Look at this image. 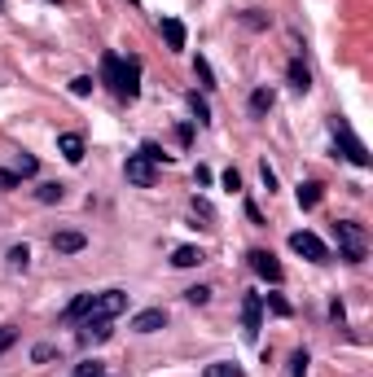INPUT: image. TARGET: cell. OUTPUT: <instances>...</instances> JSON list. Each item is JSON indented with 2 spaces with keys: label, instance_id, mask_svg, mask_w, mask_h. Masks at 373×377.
Returning <instances> with one entry per match:
<instances>
[{
  "label": "cell",
  "instance_id": "cell-30",
  "mask_svg": "<svg viewBox=\"0 0 373 377\" xmlns=\"http://www.w3.org/2000/svg\"><path fill=\"white\" fill-rule=\"evenodd\" d=\"M18 171H22V175H36V171H40V163H36L31 154H18Z\"/></svg>",
  "mask_w": 373,
  "mask_h": 377
},
{
  "label": "cell",
  "instance_id": "cell-33",
  "mask_svg": "<svg viewBox=\"0 0 373 377\" xmlns=\"http://www.w3.org/2000/svg\"><path fill=\"white\" fill-rule=\"evenodd\" d=\"M13 342H18V329H9V324H5V329H0V356H5Z\"/></svg>",
  "mask_w": 373,
  "mask_h": 377
},
{
  "label": "cell",
  "instance_id": "cell-9",
  "mask_svg": "<svg viewBox=\"0 0 373 377\" xmlns=\"http://www.w3.org/2000/svg\"><path fill=\"white\" fill-rule=\"evenodd\" d=\"M163 324H167V312H163V307H145V312L132 316V329H136V334H158Z\"/></svg>",
  "mask_w": 373,
  "mask_h": 377
},
{
  "label": "cell",
  "instance_id": "cell-20",
  "mask_svg": "<svg viewBox=\"0 0 373 377\" xmlns=\"http://www.w3.org/2000/svg\"><path fill=\"white\" fill-rule=\"evenodd\" d=\"M259 298H264V303H268V312H272V316H281V320H286V316H294V307L286 303L281 294H259Z\"/></svg>",
  "mask_w": 373,
  "mask_h": 377
},
{
  "label": "cell",
  "instance_id": "cell-28",
  "mask_svg": "<svg viewBox=\"0 0 373 377\" xmlns=\"http://www.w3.org/2000/svg\"><path fill=\"white\" fill-rule=\"evenodd\" d=\"M53 356H58V346H53V342H40V346H31V360H36V364L53 360Z\"/></svg>",
  "mask_w": 373,
  "mask_h": 377
},
{
  "label": "cell",
  "instance_id": "cell-31",
  "mask_svg": "<svg viewBox=\"0 0 373 377\" xmlns=\"http://www.w3.org/2000/svg\"><path fill=\"white\" fill-rule=\"evenodd\" d=\"M22 185V175L18 171H5V167H0V189H18Z\"/></svg>",
  "mask_w": 373,
  "mask_h": 377
},
{
  "label": "cell",
  "instance_id": "cell-36",
  "mask_svg": "<svg viewBox=\"0 0 373 377\" xmlns=\"http://www.w3.org/2000/svg\"><path fill=\"white\" fill-rule=\"evenodd\" d=\"M224 189H229V193H237V189H242V175H237L233 167H229V171H224Z\"/></svg>",
  "mask_w": 373,
  "mask_h": 377
},
{
  "label": "cell",
  "instance_id": "cell-16",
  "mask_svg": "<svg viewBox=\"0 0 373 377\" xmlns=\"http://www.w3.org/2000/svg\"><path fill=\"white\" fill-rule=\"evenodd\" d=\"M202 259H207V255H202V250H198V246H180L176 255H171V263H176V268H198Z\"/></svg>",
  "mask_w": 373,
  "mask_h": 377
},
{
  "label": "cell",
  "instance_id": "cell-8",
  "mask_svg": "<svg viewBox=\"0 0 373 377\" xmlns=\"http://www.w3.org/2000/svg\"><path fill=\"white\" fill-rule=\"evenodd\" d=\"M123 175L136 185V189H154V180H158V171H154V163L149 158H141V154H132L128 158V167H123Z\"/></svg>",
  "mask_w": 373,
  "mask_h": 377
},
{
  "label": "cell",
  "instance_id": "cell-14",
  "mask_svg": "<svg viewBox=\"0 0 373 377\" xmlns=\"http://www.w3.org/2000/svg\"><path fill=\"white\" fill-rule=\"evenodd\" d=\"M290 88H294V92H308V88H312V70H308L303 62H290Z\"/></svg>",
  "mask_w": 373,
  "mask_h": 377
},
{
  "label": "cell",
  "instance_id": "cell-15",
  "mask_svg": "<svg viewBox=\"0 0 373 377\" xmlns=\"http://www.w3.org/2000/svg\"><path fill=\"white\" fill-rule=\"evenodd\" d=\"M320 193H325V189H320L316 180H308V185H298V207H303V211L320 207Z\"/></svg>",
  "mask_w": 373,
  "mask_h": 377
},
{
  "label": "cell",
  "instance_id": "cell-38",
  "mask_svg": "<svg viewBox=\"0 0 373 377\" xmlns=\"http://www.w3.org/2000/svg\"><path fill=\"white\" fill-rule=\"evenodd\" d=\"M53 5H62V0H53Z\"/></svg>",
  "mask_w": 373,
  "mask_h": 377
},
{
  "label": "cell",
  "instance_id": "cell-35",
  "mask_svg": "<svg viewBox=\"0 0 373 377\" xmlns=\"http://www.w3.org/2000/svg\"><path fill=\"white\" fill-rule=\"evenodd\" d=\"M294 377H308V351H294Z\"/></svg>",
  "mask_w": 373,
  "mask_h": 377
},
{
  "label": "cell",
  "instance_id": "cell-21",
  "mask_svg": "<svg viewBox=\"0 0 373 377\" xmlns=\"http://www.w3.org/2000/svg\"><path fill=\"white\" fill-rule=\"evenodd\" d=\"M193 75H198V84H202V88H215V70H211L207 58H198V62H193Z\"/></svg>",
  "mask_w": 373,
  "mask_h": 377
},
{
  "label": "cell",
  "instance_id": "cell-4",
  "mask_svg": "<svg viewBox=\"0 0 373 377\" xmlns=\"http://www.w3.org/2000/svg\"><path fill=\"white\" fill-rule=\"evenodd\" d=\"M290 250H294V255H303V259H312V263H330V250H325V241H320L316 233H308V229L290 233Z\"/></svg>",
  "mask_w": 373,
  "mask_h": 377
},
{
  "label": "cell",
  "instance_id": "cell-26",
  "mask_svg": "<svg viewBox=\"0 0 373 377\" xmlns=\"http://www.w3.org/2000/svg\"><path fill=\"white\" fill-rule=\"evenodd\" d=\"M75 377H106V364L102 360H88V364L75 368Z\"/></svg>",
  "mask_w": 373,
  "mask_h": 377
},
{
  "label": "cell",
  "instance_id": "cell-18",
  "mask_svg": "<svg viewBox=\"0 0 373 377\" xmlns=\"http://www.w3.org/2000/svg\"><path fill=\"white\" fill-rule=\"evenodd\" d=\"M36 197H40L44 207H53V202H62V197H66V185H58V180H48V185H40V189H36Z\"/></svg>",
  "mask_w": 373,
  "mask_h": 377
},
{
  "label": "cell",
  "instance_id": "cell-17",
  "mask_svg": "<svg viewBox=\"0 0 373 377\" xmlns=\"http://www.w3.org/2000/svg\"><path fill=\"white\" fill-rule=\"evenodd\" d=\"M88 307H92V294H80V298H75V303H70V307L62 312V320H66V324L84 320V316H88Z\"/></svg>",
  "mask_w": 373,
  "mask_h": 377
},
{
  "label": "cell",
  "instance_id": "cell-27",
  "mask_svg": "<svg viewBox=\"0 0 373 377\" xmlns=\"http://www.w3.org/2000/svg\"><path fill=\"white\" fill-rule=\"evenodd\" d=\"M185 298H189L193 307H202V303H211V290L207 285H193V290H185Z\"/></svg>",
  "mask_w": 373,
  "mask_h": 377
},
{
  "label": "cell",
  "instance_id": "cell-25",
  "mask_svg": "<svg viewBox=\"0 0 373 377\" xmlns=\"http://www.w3.org/2000/svg\"><path fill=\"white\" fill-rule=\"evenodd\" d=\"M207 377H242V368H237V364H224V360H220V364H207Z\"/></svg>",
  "mask_w": 373,
  "mask_h": 377
},
{
  "label": "cell",
  "instance_id": "cell-32",
  "mask_svg": "<svg viewBox=\"0 0 373 377\" xmlns=\"http://www.w3.org/2000/svg\"><path fill=\"white\" fill-rule=\"evenodd\" d=\"M242 22H246V27H268V18H264L259 9H246V13H242Z\"/></svg>",
  "mask_w": 373,
  "mask_h": 377
},
{
  "label": "cell",
  "instance_id": "cell-2",
  "mask_svg": "<svg viewBox=\"0 0 373 377\" xmlns=\"http://www.w3.org/2000/svg\"><path fill=\"white\" fill-rule=\"evenodd\" d=\"M330 132H334V145H338V149H342V154L352 158L356 167H369V163H373V158H369V149L360 145V136H356L352 128H347L342 119H334V123H330Z\"/></svg>",
  "mask_w": 373,
  "mask_h": 377
},
{
  "label": "cell",
  "instance_id": "cell-3",
  "mask_svg": "<svg viewBox=\"0 0 373 377\" xmlns=\"http://www.w3.org/2000/svg\"><path fill=\"white\" fill-rule=\"evenodd\" d=\"M119 312H128V294H123V290H106V294H92L88 320H114Z\"/></svg>",
  "mask_w": 373,
  "mask_h": 377
},
{
  "label": "cell",
  "instance_id": "cell-24",
  "mask_svg": "<svg viewBox=\"0 0 373 377\" xmlns=\"http://www.w3.org/2000/svg\"><path fill=\"white\" fill-rule=\"evenodd\" d=\"M92 88H97V84H92V75H75V80H70V92H75V97H88Z\"/></svg>",
  "mask_w": 373,
  "mask_h": 377
},
{
  "label": "cell",
  "instance_id": "cell-13",
  "mask_svg": "<svg viewBox=\"0 0 373 377\" xmlns=\"http://www.w3.org/2000/svg\"><path fill=\"white\" fill-rule=\"evenodd\" d=\"M80 338H84L88 346H92V342H106V338H110V320H84V334H80Z\"/></svg>",
  "mask_w": 373,
  "mask_h": 377
},
{
  "label": "cell",
  "instance_id": "cell-6",
  "mask_svg": "<svg viewBox=\"0 0 373 377\" xmlns=\"http://www.w3.org/2000/svg\"><path fill=\"white\" fill-rule=\"evenodd\" d=\"M259 320H264V298L259 294H246L242 298V334H246V342L259 338Z\"/></svg>",
  "mask_w": 373,
  "mask_h": 377
},
{
  "label": "cell",
  "instance_id": "cell-1",
  "mask_svg": "<svg viewBox=\"0 0 373 377\" xmlns=\"http://www.w3.org/2000/svg\"><path fill=\"white\" fill-rule=\"evenodd\" d=\"M334 237H338V255L347 263H364V229L356 219H334Z\"/></svg>",
  "mask_w": 373,
  "mask_h": 377
},
{
  "label": "cell",
  "instance_id": "cell-22",
  "mask_svg": "<svg viewBox=\"0 0 373 377\" xmlns=\"http://www.w3.org/2000/svg\"><path fill=\"white\" fill-rule=\"evenodd\" d=\"M189 106H193V119H198V123H211V106H207L198 92H189Z\"/></svg>",
  "mask_w": 373,
  "mask_h": 377
},
{
  "label": "cell",
  "instance_id": "cell-7",
  "mask_svg": "<svg viewBox=\"0 0 373 377\" xmlns=\"http://www.w3.org/2000/svg\"><path fill=\"white\" fill-rule=\"evenodd\" d=\"M246 259H251V268H255V272L264 276L268 285H281V281H286V268H281L277 259H272L268 250H251V255H246Z\"/></svg>",
  "mask_w": 373,
  "mask_h": 377
},
{
  "label": "cell",
  "instance_id": "cell-5",
  "mask_svg": "<svg viewBox=\"0 0 373 377\" xmlns=\"http://www.w3.org/2000/svg\"><path fill=\"white\" fill-rule=\"evenodd\" d=\"M114 97H123V102H136V97H141V58H123Z\"/></svg>",
  "mask_w": 373,
  "mask_h": 377
},
{
  "label": "cell",
  "instance_id": "cell-23",
  "mask_svg": "<svg viewBox=\"0 0 373 377\" xmlns=\"http://www.w3.org/2000/svg\"><path fill=\"white\" fill-rule=\"evenodd\" d=\"M251 110H255V114H264V110H272V92H268V88H259V92H251Z\"/></svg>",
  "mask_w": 373,
  "mask_h": 377
},
{
  "label": "cell",
  "instance_id": "cell-34",
  "mask_svg": "<svg viewBox=\"0 0 373 377\" xmlns=\"http://www.w3.org/2000/svg\"><path fill=\"white\" fill-rule=\"evenodd\" d=\"M259 180H264V189H268V193L277 189V175H272V167H268V163H259Z\"/></svg>",
  "mask_w": 373,
  "mask_h": 377
},
{
  "label": "cell",
  "instance_id": "cell-29",
  "mask_svg": "<svg viewBox=\"0 0 373 377\" xmlns=\"http://www.w3.org/2000/svg\"><path fill=\"white\" fill-rule=\"evenodd\" d=\"M9 263H13V268H27V263H31V250H27V246H13V250H9Z\"/></svg>",
  "mask_w": 373,
  "mask_h": 377
},
{
  "label": "cell",
  "instance_id": "cell-37",
  "mask_svg": "<svg viewBox=\"0 0 373 377\" xmlns=\"http://www.w3.org/2000/svg\"><path fill=\"white\" fill-rule=\"evenodd\" d=\"M193 211L202 215V219H211V215H215V211H211V202H207V197H193Z\"/></svg>",
  "mask_w": 373,
  "mask_h": 377
},
{
  "label": "cell",
  "instance_id": "cell-10",
  "mask_svg": "<svg viewBox=\"0 0 373 377\" xmlns=\"http://www.w3.org/2000/svg\"><path fill=\"white\" fill-rule=\"evenodd\" d=\"M58 154H62L66 163H84V136H80V132H62V136H58Z\"/></svg>",
  "mask_w": 373,
  "mask_h": 377
},
{
  "label": "cell",
  "instance_id": "cell-12",
  "mask_svg": "<svg viewBox=\"0 0 373 377\" xmlns=\"http://www.w3.org/2000/svg\"><path fill=\"white\" fill-rule=\"evenodd\" d=\"M163 40H167L171 53H180L185 48V22L180 18H163Z\"/></svg>",
  "mask_w": 373,
  "mask_h": 377
},
{
  "label": "cell",
  "instance_id": "cell-19",
  "mask_svg": "<svg viewBox=\"0 0 373 377\" xmlns=\"http://www.w3.org/2000/svg\"><path fill=\"white\" fill-rule=\"evenodd\" d=\"M119 66H123L119 53H106V58H102V80H106L110 88H119Z\"/></svg>",
  "mask_w": 373,
  "mask_h": 377
},
{
  "label": "cell",
  "instance_id": "cell-11",
  "mask_svg": "<svg viewBox=\"0 0 373 377\" xmlns=\"http://www.w3.org/2000/svg\"><path fill=\"white\" fill-rule=\"evenodd\" d=\"M84 246H88V237H84V233H75V229L53 233V250H58V255H80Z\"/></svg>",
  "mask_w": 373,
  "mask_h": 377
}]
</instances>
